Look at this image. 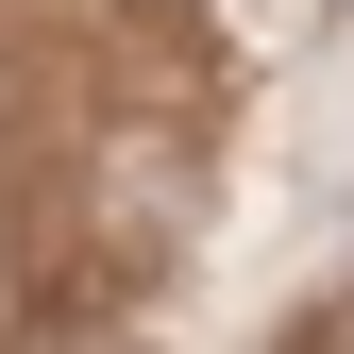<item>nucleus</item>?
I'll return each instance as SVG.
<instances>
[{"mask_svg": "<svg viewBox=\"0 0 354 354\" xmlns=\"http://www.w3.org/2000/svg\"><path fill=\"white\" fill-rule=\"evenodd\" d=\"M304 337H321V354H354V287H337V304H321V321H304Z\"/></svg>", "mask_w": 354, "mask_h": 354, "instance_id": "f257e3e1", "label": "nucleus"}]
</instances>
